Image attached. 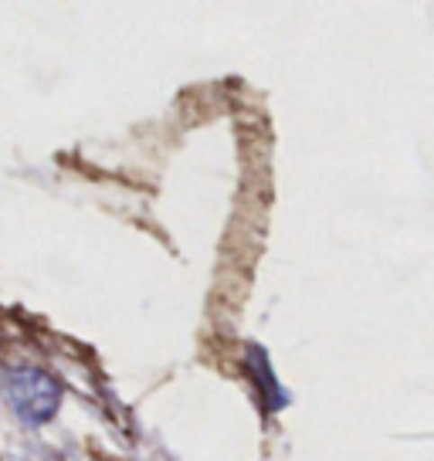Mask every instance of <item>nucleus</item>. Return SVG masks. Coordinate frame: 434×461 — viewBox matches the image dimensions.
<instances>
[{"label":"nucleus","mask_w":434,"mask_h":461,"mask_svg":"<svg viewBox=\"0 0 434 461\" xmlns=\"http://www.w3.org/2000/svg\"><path fill=\"white\" fill-rule=\"evenodd\" d=\"M4 390H7V403L14 407V414L31 428H41L59 414L61 387L55 384V376L44 370L21 366L4 380Z\"/></svg>","instance_id":"f257e3e1"}]
</instances>
